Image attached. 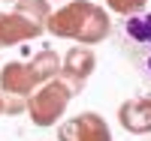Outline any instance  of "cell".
Masks as SVG:
<instances>
[{"label": "cell", "instance_id": "obj_5", "mask_svg": "<svg viewBox=\"0 0 151 141\" xmlns=\"http://www.w3.org/2000/svg\"><path fill=\"white\" fill-rule=\"evenodd\" d=\"M42 30L45 27L40 21L21 15V12H0V48L30 42L36 36H42Z\"/></svg>", "mask_w": 151, "mask_h": 141}, {"label": "cell", "instance_id": "obj_12", "mask_svg": "<svg viewBox=\"0 0 151 141\" xmlns=\"http://www.w3.org/2000/svg\"><path fill=\"white\" fill-rule=\"evenodd\" d=\"M9 3H15V0H9Z\"/></svg>", "mask_w": 151, "mask_h": 141}, {"label": "cell", "instance_id": "obj_6", "mask_svg": "<svg viewBox=\"0 0 151 141\" xmlns=\"http://www.w3.org/2000/svg\"><path fill=\"white\" fill-rule=\"evenodd\" d=\"M94 69H97V54L91 48H85V45L70 48L67 57L60 60V75L67 81H73L76 87H85V81L94 75Z\"/></svg>", "mask_w": 151, "mask_h": 141}, {"label": "cell", "instance_id": "obj_8", "mask_svg": "<svg viewBox=\"0 0 151 141\" xmlns=\"http://www.w3.org/2000/svg\"><path fill=\"white\" fill-rule=\"evenodd\" d=\"M127 33L136 42H151V12L142 15V18H130L127 21Z\"/></svg>", "mask_w": 151, "mask_h": 141}, {"label": "cell", "instance_id": "obj_3", "mask_svg": "<svg viewBox=\"0 0 151 141\" xmlns=\"http://www.w3.org/2000/svg\"><path fill=\"white\" fill-rule=\"evenodd\" d=\"M76 93H82V87H76L73 81H67L64 75H55L52 81H45L40 90H33L27 96V114L30 123L40 126V129H48V126H58L64 111L70 105V99Z\"/></svg>", "mask_w": 151, "mask_h": 141}, {"label": "cell", "instance_id": "obj_4", "mask_svg": "<svg viewBox=\"0 0 151 141\" xmlns=\"http://www.w3.org/2000/svg\"><path fill=\"white\" fill-rule=\"evenodd\" d=\"M58 141H112V129L97 111H82L58 126Z\"/></svg>", "mask_w": 151, "mask_h": 141}, {"label": "cell", "instance_id": "obj_13", "mask_svg": "<svg viewBox=\"0 0 151 141\" xmlns=\"http://www.w3.org/2000/svg\"><path fill=\"white\" fill-rule=\"evenodd\" d=\"M148 66H151V60H148Z\"/></svg>", "mask_w": 151, "mask_h": 141}, {"label": "cell", "instance_id": "obj_1", "mask_svg": "<svg viewBox=\"0 0 151 141\" xmlns=\"http://www.w3.org/2000/svg\"><path fill=\"white\" fill-rule=\"evenodd\" d=\"M45 30L58 39H76L85 48H91L112 33V18L103 6L91 0H70L67 6L55 9L45 18Z\"/></svg>", "mask_w": 151, "mask_h": 141}, {"label": "cell", "instance_id": "obj_11", "mask_svg": "<svg viewBox=\"0 0 151 141\" xmlns=\"http://www.w3.org/2000/svg\"><path fill=\"white\" fill-rule=\"evenodd\" d=\"M0 114H3V93H0Z\"/></svg>", "mask_w": 151, "mask_h": 141}, {"label": "cell", "instance_id": "obj_9", "mask_svg": "<svg viewBox=\"0 0 151 141\" xmlns=\"http://www.w3.org/2000/svg\"><path fill=\"white\" fill-rule=\"evenodd\" d=\"M145 3L148 0H106V6L118 15H136V12L145 9Z\"/></svg>", "mask_w": 151, "mask_h": 141}, {"label": "cell", "instance_id": "obj_7", "mask_svg": "<svg viewBox=\"0 0 151 141\" xmlns=\"http://www.w3.org/2000/svg\"><path fill=\"white\" fill-rule=\"evenodd\" d=\"M118 123L133 135L151 132V99H127L118 108Z\"/></svg>", "mask_w": 151, "mask_h": 141}, {"label": "cell", "instance_id": "obj_10", "mask_svg": "<svg viewBox=\"0 0 151 141\" xmlns=\"http://www.w3.org/2000/svg\"><path fill=\"white\" fill-rule=\"evenodd\" d=\"M21 111H27V99L3 96V114H21Z\"/></svg>", "mask_w": 151, "mask_h": 141}, {"label": "cell", "instance_id": "obj_2", "mask_svg": "<svg viewBox=\"0 0 151 141\" xmlns=\"http://www.w3.org/2000/svg\"><path fill=\"white\" fill-rule=\"evenodd\" d=\"M58 72H60V57L52 48H45L30 63H21V60L0 63V90H3V96L27 99L36 87H42L45 81H52Z\"/></svg>", "mask_w": 151, "mask_h": 141}]
</instances>
